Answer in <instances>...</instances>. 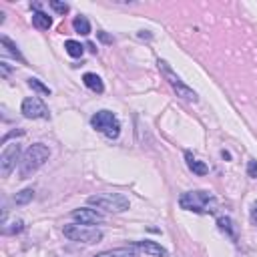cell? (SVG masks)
Here are the masks:
<instances>
[{"instance_id": "7a4b0ae2", "label": "cell", "mask_w": 257, "mask_h": 257, "mask_svg": "<svg viewBox=\"0 0 257 257\" xmlns=\"http://www.w3.org/2000/svg\"><path fill=\"white\" fill-rule=\"evenodd\" d=\"M179 205L185 211L193 213H215L217 199L209 191H187L179 197Z\"/></svg>"}, {"instance_id": "5b68a950", "label": "cell", "mask_w": 257, "mask_h": 257, "mask_svg": "<svg viewBox=\"0 0 257 257\" xmlns=\"http://www.w3.org/2000/svg\"><path fill=\"white\" fill-rule=\"evenodd\" d=\"M157 64H159V70L163 72V76H165V80L175 88V92H177V96H181V98H185V100H189V102H197L199 100V96H197V92L191 88V86H187L183 80H181V76L169 66V62L167 60H157Z\"/></svg>"}, {"instance_id": "2e32d148", "label": "cell", "mask_w": 257, "mask_h": 257, "mask_svg": "<svg viewBox=\"0 0 257 257\" xmlns=\"http://www.w3.org/2000/svg\"><path fill=\"white\" fill-rule=\"evenodd\" d=\"M72 28H74V32H78L82 36H88L90 34V22L86 20V16H76L72 20Z\"/></svg>"}, {"instance_id": "52a82bcc", "label": "cell", "mask_w": 257, "mask_h": 257, "mask_svg": "<svg viewBox=\"0 0 257 257\" xmlns=\"http://www.w3.org/2000/svg\"><path fill=\"white\" fill-rule=\"evenodd\" d=\"M20 112L26 116V118H48L50 112H48V106L38 98V96H28L22 100V106H20Z\"/></svg>"}, {"instance_id": "cb8c5ba5", "label": "cell", "mask_w": 257, "mask_h": 257, "mask_svg": "<svg viewBox=\"0 0 257 257\" xmlns=\"http://www.w3.org/2000/svg\"><path fill=\"white\" fill-rule=\"evenodd\" d=\"M249 219H251V223L257 227V203L251 207V213H249Z\"/></svg>"}, {"instance_id": "3957f363", "label": "cell", "mask_w": 257, "mask_h": 257, "mask_svg": "<svg viewBox=\"0 0 257 257\" xmlns=\"http://www.w3.org/2000/svg\"><path fill=\"white\" fill-rule=\"evenodd\" d=\"M86 203L90 207H96V209H102L108 213H122L131 207L128 199L120 193H96V195H90L86 199Z\"/></svg>"}, {"instance_id": "e0dca14e", "label": "cell", "mask_w": 257, "mask_h": 257, "mask_svg": "<svg viewBox=\"0 0 257 257\" xmlns=\"http://www.w3.org/2000/svg\"><path fill=\"white\" fill-rule=\"evenodd\" d=\"M64 50H66V54L72 56V58H80V56L84 54V46H82L80 42H76V40H66V42H64Z\"/></svg>"}, {"instance_id": "603a6c76", "label": "cell", "mask_w": 257, "mask_h": 257, "mask_svg": "<svg viewBox=\"0 0 257 257\" xmlns=\"http://www.w3.org/2000/svg\"><path fill=\"white\" fill-rule=\"evenodd\" d=\"M247 173H249V177L257 179V161H249V165H247Z\"/></svg>"}, {"instance_id": "6da1fadb", "label": "cell", "mask_w": 257, "mask_h": 257, "mask_svg": "<svg viewBox=\"0 0 257 257\" xmlns=\"http://www.w3.org/2000/svg\"><path fill=\"white\" fill-rule=\"evenodd\" d=\"M48 157H50V151H48L46 145H42V143L30 145V147L24 151L22 159H20V167H18L20 179H28L32 173H36V171L48 161Z\"/></svg>"}, {"instance_id": "d6986e66", "label": "cell", "mask_w": 257, "mask_h": 257, "mask_svg": "<svg viewBox=\"0 0 257 257\" xmlns=\"http://www.w3.org/2000/svg\"><path fill=\"white\" fill-rule=\"evenodd\" d=\"M32 199H34V189H22L20 193H16L14 203H16V205H26V203H30Z\"/></svg>"}, {"instance_id": "d4e9b609", "label": "cell", "mask_w": 257, "mask_h": 257, "mask_svg": "<svg viewBox=\"0 0 257 257\" xmlns=\"http://www.w3.org/2000/svg\"><path fill=\"white\" fill-rule=\"evenodd\" d=\"M0 68H2V76H8L10 74V66L6 62H0Z\"/></svg>"}, {"instance_id": "7402d4cb", "label": "cell", "mask_w": 257, "mask_h": 257, "mask_svg": "<svg viewBox=\"0 0 257 257\" xmlns=\"http://www.w3.org/2000/svg\"><path fill=\"white\" fill-rule=\"evenodd\" d=\"M22 229H24V221L18 219V221L12 223V227H4V233H20Z\"/></svg>"}, {"instance_id": "4fadbf2b", "label": "cell", "mask_w": 257, "mask_h": 257, "mask_svg": "<svg viewBox=\"0 0 257 257\" xmlns=\"http://www.w3.org/2000/svg\"><path fill=\"white\" fill-rule=\"evenodd\" d=\"M82 82H84V86L90 88L92 92H98V94L104 92V84H102L100 76L94 74V72H86V74H82Z\"/></svg>"}, {"instance_id": "5bb4252c", "label": "cell", "mask_w": 257, "mask_h": 257, "mask_svg": "<svg viewBox=\"0 0 257 257\" xmlns=\"http://www.w3.org/2000/svg\"><path fill=\"white\" fill-rule=\"evenodd\" d=\"M32 24H34V28H38V30H48V28L52 26V18H50L48 14L36 10V12L32 14Z\"/></svg>"}, {"instance_id": "9a60e30c", "label": "cell", "mask_w": 257, "mask_h": 257, "mask_svg": "<svg viewBox=\"0 0 257 257\" xmlns=\"http://www.w3.org/2000/svg\"><path fill=\"white\" fill-rule=\"evenodd\" d=\"M217 227H219L221 231H225L233 241H237V231H235V225H233V221H231L229 217H219V219H217Z\"/></svg>"}, {"instance_id": "277c9868", "label": "cell", "mask_w": 257, "mask_h": 257, "mask_svg": "<svg viewBox=\"0 0 257 257\" xmlns=\"http://www.w3.org/2000/svg\"><path fill=\"white\" fill-rule=\"evenodd\" d=\"M90 124H92L94 131L102 133L106 139H116L120 135V120H118V116L114 112L106 110V108L94 112L90 116Z\"/></svg>"}, {"instance_id": "ffe728a7", "label": "cell", "mask_w": 257, "mask_h": 257, "mask_svg": "<svg viewBox=\"0 0 257 257\" xmlns=\"http://www.w3.org/2000/svg\"><path fill=\"white\" fill-rule=\"evenodd\" d=\"M28 86H30L32 90L40 92V94H50V88H48L42 80H38V78H28Z\"/></svg>"}, {"instance_id": "8992f818", "label": "cell", "mask_w": 257, "mask_h": 257, "mask_svg": "<svg viewBox=\"0 0 257 257\" xmlns=\"http://www.w3.org/2000/svg\"><path fill=\"white\" fill-rule=\"evenodd\" d=\"M62 233H64V237H68L70 241L86 243V245L98 243V241L102 239V231H98V229H94V227H88V225H78V223L64 225V227H62Z\"/></svg>"}, {"instance_id": "ba28073f", "label": "cell", "mask_w": 257, "mask_h": 257, "mask_svg": "<svg viewBox=\"0 0 257 257\" xmlns=\"http://www.w3.org/2000/svg\"><path fill=\"white\" fill-rule=\"evenodd\" d=\"M20 159V145L18 143H10L4 147L2 155H0V175L8 177L12 173V169L16 167V161Z\"/></svg>"}, {"instance_id": "30bf717a", "label": "cell", "mask_w": 257, "mask_h": 257, "mask_svg": "<svg viewBox=\"0 0 257 257\" xmlns=\"http://www.w3.org/2000/svg\"><path fill=\"white\" fill-rule=\"evenodd\" d=\"M131 245H133L137 251H143V253L153 255V257H165V255H167V249L161 247L157 241H149V239H145V241H133Z\"/></svg>"}, {"instance_id": "8fae6325", "label": "cell", "mask_w": 257, "mask_h": 257, "mask_svg": "<svg viewBox=\"0 0 257 257\" xmlns=\"http://www.w3.org/2000/svg\"><path fill=\"white\" fill-rule=\"evenodd\" d=\"M92 257H139L137 249L131 245V247H116V249H106V251H100Z\"/></svg>"}, {"instance_id": "ac0fdd59", "label": "cell", "mask_w": 257, "mask_h": 257, "mask_svg": "<svg viewBox=\"0 0 257 257\" xmlns=\"http://www.w3.org/2000/svg\"><path fill=\"white\" fill-rule=\"evenodd\" d=\"M0 42H2V46H4V48H6V50H8V52H10V54H12V56H14L16 60H20V62H24V56L20 54V50H18V46H16V44H14V42H12V40H10L8 36H2V38H0Z\"/></svg>"}, {"instance_id": "484cf974", "label": "cell", "mask_w": 257, "mask_h": 257, "mask_svg": "<svg viewBox=\"0 0 257 257\" xmlns=\"http://www.w3.org/2000/svg\"><path fill=\"white\" fill-rule=\"evenodd\" d=\"M98 38H100L102 42H112V38H108V36H106L104 32H98Z\"/></svg>"}, {"instance_id": "7c38bea8", "label": "cell", "mask_w": 257, "mask_h": 257, "mask_svg": "<svg viewBox=\"0 0 257 257\" xmlns=\"http://www.w3.org/2000/svg\"><path fill=\"white\" fill-rule=\"evenodd\" d=\"M185 159H187V167H189V169H191L195 175L203 177V175H207V173H209V167H207L203 161L195 159V157L191 155V151H185Z\"/></svg>"}, {"instance_id": "44dd1931", "label": "cell", "mask_w": 257, "mask_h": 257, "mask_svg": "<svg viewBox=\"0 0 257 257\" xmlns=\"http://www.w3.org/2000/svg\"><path fill=\"white\" fill-rule=\"evenodd\" d=\"M48 4H50V8H52L54 12H58V14H66V12L70 10V6H68L66 2H58V0H50Z\"/></svg>"}, {"instance_id": "9c48e42d", "label": "cell", "mask_w": 257, "mask_h": 257, "mask_svg": "<svg viewBox=\"0 0 257 257\" xmlns=\"http://www.w3.org/2000/svg\"><path fill=\"white\" fill-rule=\"evenodd\" d=\"M70 215H72V219L78 221L80 225H96V223H102V215H100L96 209L80 207V209H74Z\"/></svg>"}]
</instances>
